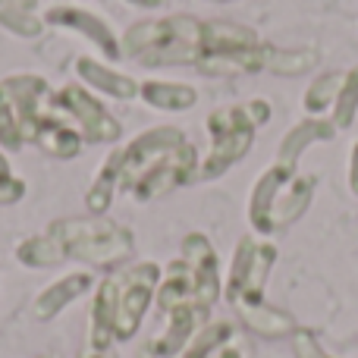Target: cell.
Masks as SVG:
<instances>
[{"label": "cell", "mask_w": 358, "mask_h": 358, "mask_svg": "<svg viewBox=\"0 0 358 358\" xmlns=\"http://www.w3.org/2000/svg\"><path fill=\"white\" fill-rule=\"evenodd\" d=\"M92 286H94V277L88 271L66 273V277H60L57 283H50L48 289L38 292V299L31 302V317H35V321H54L63 308H69L76 299H82Z\"/></svg>", "instance_id": "obj_13"}, {"label": "cell", "mask_w": 358, "mask_h": 358, "mask_svg": "<svg viewBox=\"0 0 358 358\" xmlns=\"http://www.w3.org/2000/svg\"><path fill=\"white\" fill-rule=\"evenodd\" d=\"M204 315L208 311L198 308V305H179V308L167 311V327L148 343V352L155 358H173V355H182V349L195 340L198 327H201Z\"/></svg>", "instance_id": "obj_12"}, {"label": "cell", "mask_w": 358, "mask_h": 358, "mask_svg": "<svg viewBox=\"0 0 358 358\" xmlns=\"http://www.w3.org/2000/svg\"><path fill=\"white\" fill-rule=\"evenodd\" d=\"M334 126L324 123V120H308V123H299L292 132H286V138L280 142V155H277V164H286V167H296L299 155L308 148L311 142H321V138H330L334 136Z\"/></svg>", "instance_id": "obj_21"}, {"label": "cell", "mask_w": 358, "mask_h": 358, "mask_svg": "<svg viewBox=\"0 0 358 358\" xmlns=\"http://www.w3.org/2000/svg\"><path fill=\"white\" fill-rule=\"evenodd\" d=\"M123 57L142 66H198L204 54V22L195 16H167L136 22L120 41Z\"/></svg>", "instance_id": "obj_1"}, {"label": "cell", "mask_w": 358, "mask_h": 358, "mask_svg": "<svg viewBox=\"0 0 358 358\" xmlns=\"http://www.w3.org/2000/svg\"><path fill=\"white\" fill-rule=\"evenodd\" d=\"M35 145L44 151V155L57 157V161H69V157H76L82 151L85 138H82V132L76 129V126H69V120L48 117L41 126V132H38Z\"/></svg>", "instance_id": "obj_18"}, {"label": "cell", "mask_w": 358, "mask_h": 358, "mask_svg": "<svg viewBox=\"0 0 358 358\" xmlns=\"http://www.w3.org/2000/svg\"><path fill=\"white\" fill-rule=\"evenodd\" d=\"M129 3H136V6H157V3H164V0H129Z\"/></svg>", "instance_id": "obj_34"}, {"label": "cell", "mask_w": 358, "mask_h": 358, "mask_svg": "<svg viewBox=\"0 0 358 358\" xmlns=\"http://www.w3.org/2000/svg\"><path fill=\"white\" fill-rule=\"evenodd\" d=\"M22 145H25L22 142V132H19L16 117H13L10 104H6V98H3V88H0V148L19 151Z\"/></svg>", "instance_id": "obj_28"}, {"label": "cell", "mask_w": 358, "mask_h": 358, "mask_svg": "<svg viewBox=\"0 0 358 358\" xmlns=\"http://www.w3.org/2000/svg\"><path fill=\"white\" fill-rule=\"evenodd\" d=\"M182 142H185V136L176 126H155V129L136 136L129 145L117 148L107 157V164H110L113 173H117V189L132 192L161 157H167L170 151L179 148Z\"/></svg>", "instance_id": "obj_6"}, {"label": "cell", "mask_w": 358, "mask_h": 358, "mask_svg": "<svg viewBox=\"0 0 358 358\" xmlns=\"http://www.w3.org/2000/svg\"><path fill=\"white\" fill-rule=\"evenodd\" d=\"M349 185H352V192L358 195V145L352 151V173H349Z\"/></svg>", "instance_id": "obj_32"}, {"label": "cell", "mask_w": 358, "mask_h": 358, "mask_svg": "<svg viewBox=\"0 0 358 358\" xmlns=\"http://www.w3.org/2000/svg\"><path fill=\"white\" fill-rule=\"evenodd\" d=\"M317 50H308V48H302V50H286V48H271L267 44V66L264 69H271V73H277V76H302V73H311V69L317 66Z\"/></svg>", "instance_id": "obj_22"}, {"label": "cell", "mask_w": 358, "mask_h": 358, "mask_svg": "<svg viewBox=\"0 0 358 358\" xmlns=\"http://www.w3.org/2000/svg\"><path fill=\"white\" fill-rule=\"evenodd\" d=\"M198 173V155L195 145L185 138L179 148H173L167 157L155 164V167L145 173V179L129 192L136 201H155V198H167L170 192L182 189L185 182H192Z\"/></svg>", "instance_id": "obj_9"}, {"label": "cell", "mask_w": 358, "mask_h": 358, "mask_svg": "<svg viewBox=\"0 0 358 358\" xmlns=\"http://www.w3.org/2000/svg\"><path fill=\"white\" fill-rule=\"evenodd\" d=\"M245 110H248V117H252V123L255 126H264L267 120H271V104H267V101H248L245 104Z\"/></svg>", "instance_id": "obj_31"}, {"label": "cell", "mask_w": 358, "mask_h": 358, "mask_svg": "<svg viewBox=\"0 0 358 358\" xmlns=\"http://www.w3.org/2000/svg\"><path fill=\"white\" fill-rule=\"evenodd\" d=\"M25 195V182L19 176H13L6 157L0 155V204H16Z\"/></svg>", "instance_id": "obj_29"}, {"label": "cell", "mask_w": 358, "mask_h": 358, "mask_svg": "<svg viewBox=\"0 0 358 358\" xmlns=\"http://www.w3.org/2000/svg\"><path fill=\"white\" fill-rule=\"evenodd\" d=\"M113 324H117V273L104 277L98 283V292L92 299V321H88V349L107 352L113 340Z\"/></svg>", "instance_id": "obj_15"}, {"label": "cell", "mask_w": 358, "mask_h": 358, "mask_svg": "<svg viewBox=\"0 0 358 358\" xmlns=\"http://www.w3.org/2000/svg\"><path fill=\"white\" fill-rule=\"evenodd\" d=\"M117 273V324H113V340L129 343L138 334L145 315H148L151 302L157 299V286H161V264L155 261H142V264L123 267Z\"/></svg>", "instance_id": "obj_5"}, {"label": "cell", "mask_w": 358, "mask_h": 358, "mask_svg": "<svg viewBox=\"0 0 358 358\" xmlns=\"http://www.w3.org/2000/svg\"><path fill=\"white\" fill-rule=\"evenodd\" d=\"M0 25L6 31H13L16 38H38L44 31V19H38L35 13H25L13 3L0 0Z\"/></svg>", "instance_id": "obj_25"}, {"label": "cell", "mask_w": 358, "mask_h": 358, "mask_svg": "<svg viewBox=\"0 0 358 358\" xmlns=\"http://www.w3.org/2000/svg\"><path fill=\"white\" fill-rule=\"evenodd\" d=\"M38 358H60V355H57V352H50V355H38Z\"/></svg>", "instance_id": "obj_36"}, {"label": "cell", "mask_w": 358, "mask_h": 358, "mask_svg": "<svg viewBox=\"0 0 358 358\" xmlns=\"http://www.w3.org/2000/svg\"><path fill=\"white\" fill-rule=\"evenodd\" d=\"M179 258L189 264L192 277H195V302L204 311H210V305L220 299V267H217V252L210 245L208 236L189 233L182 239V255Z\"/></svg>", "instance_id": "obj_10"}, {"label": "cell", "mask_w": 358, "mask_h": 358, "mask_svg": "<svg viewBox=\"0 0 358 358\" xmlns=\"http://www.w3.org/2000/svg\"><path fill=\"white\" fill-rule=\"evenodd\" d=\"M48 25H57V29H66V31H76V35L88 38L107 60H123V48H120V38L113 35V29L98 19L94 13H85V10H73V6H54L48 10L44 16Z\"/></svg>", "instance_id": "obj_11"}, {"label": "cell", "mask_w": 358, "mask_h": 358, "mask_svg": "<svg viewBox=\"0 0 358 358\" xmlns=\"http://www.w3.org/2000/svg\"><path fill=\"white\" fill-rule=\"evenodd\" d=\"M16 261L31 271H48V267H60L66 261V252L60 248V242L44 229L38 236H29L25 242H19L16 248Z\"/></svg>", "instance_id": "obj_20"}, {"label": "cell", "mask_w": 358, "mask_h": 358, "mask_svg": "<svg viewBox=\"0 0 358 358\" xmlns=\"http://www.w3.org/2000/svg\"><path fill=\"white\" fill-rule=\"evenodd\" d=\"M120 195V189H117V173H113V167L110 164H101V170H98V176L92 179V185H88V192H85V208H88V214H94V217H104L107 210H110V204H113V198Z\"/></svg>", "instance_id": "obj_23"}, {"label": "cell", "mask_w": 358, "mask_h": 358, "mask_svg": "<svg viewBox=\"0 0 358 358\" xmlns=\"http://www.w3.org/2000/svg\"><path fill=\"white\" fill-rule=\"evenodd\" d=\"M292 349H296L299 358H330L321 346H317V340L308 334V330H296V334H292Z\"/></svg>", "instance_id": "obj_30"}, {"label": "cell", "mask_w": 358, "mask_h": 358, "mask_svg": "<svg viewBox=\"0 0 358 358\" xmlns=\"http://www.w3.org/2000/svg\"><path fill=\"white\" fill-rule=\"evenodd\" d=\"M229 336H233V327H229L227 321L208 324V327L198 330L195 340L182 349V358H217L220 349L229 343Z\"/></svg>", "instance_id": "obj_24"}, {"label": "cell", "mask_w": 358, "mask_h": 358, "mask_svg": "<svg viewBox=\"0 0 358 358\" xmlns=\"http://www.w3.org/2000/svg\"><path fill=\"white\" fill-rule=\"evenodd\" d=\"M50 107L66 113L76 123V129L82 132V138L92 145H113L123 136V123L94 98V92H88L79 82H66L63 88H57Z\"/></svg>", "instance_id": "obj_7"}, {"label": "cell", "mask_w": 358, "mask_h": 358, "mask_svg": "<svg viewBox=\"0 0 358 358\" xmlns=\"http://www.w3.org/2000/svg\"><path fill=\"white\" fill-rule=\"evenodd\" d=\"M273 261H277V248L245 236L233 255V267H229V280H227L229 305L242 308V305L264 302V283H267V273H271Z\"/></svg>", "instance_id": "obj_8"}, {"label": "cell", "mask_w": 358, "mask_h": 358, "mask_svg": "<svg viewBox=\"0 0 358 358\" xmlns=\"http://www.w3.org/2000/svg\"><path fill=\"white\" fill-rule=\"evenodd\" d=\"M255 129L245 104L242 107H220L208 117V132H210V155L198 164L195 179H214L223 176L236 161L248 155L255 142Z\"/></svg>", "instance_id": "obj_4"}, {"label": "cell", "mask_w": 358, "mask_h": 358, "mask_svg": "<svg viewBox=\"0 0 358 358\" xmlns=\"http://www.w3.org/2000/svg\"><path fill=\"white\" fill-rule=\"evenodd\" d=\"M248 330H255L258 336H267V340H277V336H286V334H296V324L286 311L273 308L267 302H258V305H242L236 308Z\"/></svg>", "instance_id": "obj_19"}, {"label": "cell", "mask_w": 358, "mask_h": 358, "mask_svg": "<svg viewBox=\"0 0 358 358\" xmlns=\"http://www.w3.org/2000/svg\"><path fill=\"white\" fill-rule=\"evenodd\" d=\"M355 113H358V66L343 79L340 98H336V126H340V129L352 126Z\"/></svg>", "instance_id": "obj_27"}, {"label": "cell", "mask_w": 358, "mask_h": 358, "mask_svg": "<svg viewBox=\"0 0 358 358\" xmlns=\"http://www.w3.org/2000/svg\"><path fill=\"white\" fill-rule=\"evenodd\" d=\"M311 195H315V179L296 176V167L273 164L255 182L252 201H248V220L258 233L286 229L308 210Z\"/></svg>", "instance_id": "obj_3"}, {"label": "cell", "mask_w": 358, "mask_h": 358, "mask_svg": "<svg viewBox=\"0 0 358 358\" xmlns=\"http://www.w3.org/2000/svg\"><path fill=\"white\" fill-rule=\"evenodd\" d=\"M142 101L155 110H167V113H182L189 107H195L198 101V92L185 82H164V79H151V82H142L138 88Z\"/></svg>", "instance_id": "obj_17"}, {"label": "cell", "mask_w": 358, "mask_h": 358, "mask_svg": "<svg viewBox=\"0 0 358 358\" xmlns=\"http://www.w3.org/2000/svg\"><path fill=\"white\" fill-rule=\"evenodd\" d=\"M79 358H117V355H113L110 349H107V352H94V349H88V352H85V355H79Z\"/></svg>", "instance_id": "obj_33"}, {"label": "cell", "mask_w": 358, "mask_h": 358, "mask_svg": "<svg viewBox=\"0 0 358 358\" xmlns=\"http://www.w3.org/2000/svg\"><path fill=\"white\" fill-rule=\"evenodd\" d=\"M48 233L60 242L66 252V261H82V264L101 267V271H117L132 252L136 239L132 229L123 223H113L107 217H63L48 227Z\"/></svg>", "instance_id": "obj_2"}, {"label": "cell", "mask_w": 358, "mask_h": 358, "mask_svg": "<svg viewBox=\"0 0 358 358\" xmlns=\"http://www.w3.org/2000/svg\"><path fill=\"white\" fill-rule=\"evenodd\" d=\"M261 38L255 29L229 19H210L204 22V54L201 57H229V54H242V50L258 48Z\"/></svg>", "instance_id": "obj_16"}, {"label": "cell", "mask_w": 358, "mask_h": 358, "mask_svg": "<svg viewBox=\"0 0 358 358\" xmlns=\"http://www.w3.org/2000/svg\"><path fill=\"white\" fill-rule=\"evenodd\" d=\"M73 69L92 92L104 94V98H113V101H132V98H138V88H142L132 76L117 73V69L98 63L94 57H76Z\"/></svg>", "instance_id": "obj_14"}, {"label": "cell", "mask_w": 358, "mask_h": 358, "mask_svg": "<svg viewBox=\"0 0 358 358\" xmlns=\"http://www.w3.org/2000/svg\"><path fill=\"white\" fill-rule=\"evenodd\" d=\"M340 88H343V76H336V73H327V76H321V79H315L311 88L305 92V110L321 113L324 107H330L340 98Z\"/></svg>", "instance_id": "obj_26"}, {"label": "cell", "mask_w": 358, "mask_h": 358, "mask_svg": "<svg viewBox=\"0 0 358 358\" xmlns=\"http://www.w3.org/2000/svg\"><path fill=\"white\" fill-rule=\"evenodd\" d=\"M138 358H155V355H151V352H148V349H145V352H142V355H138Z\"/></svg>", "instance_id": "obj_35"}]
</instances>
